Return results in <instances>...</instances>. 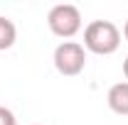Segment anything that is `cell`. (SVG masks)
Listing matches in <instances>:
<instances>
[{"instance_id":"5b68a950","label":"cell","mask_w":128,"mask_h":125,"mask_svg":"<svg viewBox=\"0 0 128 125\" xmlns=\"http://www.w3.org/2000/svg\"><path fill=\"white\" fill-rule=\"evenodd\" d=\"M15 42H17V27H15V22L0 15V52L10 49Z\"/></svg>"},{"instance_id":"7a4b0ae2","label":"cell","mask_w":128,"mask_h":125,"mask_svg":"<svg viewBox=\"0 0 128 125\" xmlns=\"http://www.w3.org/2000/svg\"><path fill=\"white\" fill-rule=\"evenodd\" d=\"M47 25L54 37H62V39L69 42L81 30V12L72 2H59L47 12Z\"/></svg>"},{"instance_id":"3957f363","label":"cell","mask_w":128,"mask_h":125,"mask_svg":"<svg viewBox=\"0 0 128 125\" xmlns=\"http://www.w3.org/2000/svg\"><path fill=\"white\" fill-rule=\"evenodd\" d=\"M52 62H54V69L62 76H79L84 71V66H86V49H84V44L72 42V39L62 42L54 49Z\"/></svg>"},{"instance_id":"277c9868","label":"cell","mask_w":128,"mask_h":125,"mask_svg":"<svg viewBox=\"0 0 128 125\" xmlns=\"http://www.w3.org/2000/svg\"><path fill=\"white\" fill-rule=\"evenodd\" d=\"M106 101H108V108L118 115H128V81H118L113 83L106 93Z\"/></svg>"},{"instance_id":"6da1fadb","label":"cell","mask_w":128,"mask_h":125,"mask_svg":"<svg viewBox=\"0 0 128 125\" xmlns=\"http://www.w3.org/2000/svg\"><path fill=\"white\" fill-rule=\"evenodd\" d=\"M118 47H121V30L111 20H94L84 27V49L86 52L108 57Z\"/></svg>"},{"instance_id":"8992f818","label":"cell","mask_w":128,"mask_h":125,"mask_svg":"<svg viewBox=\"0 0 128 125\" xmlns=\"http://www.w3.org/2000/svg\"><path fill=\"white\" fill-rule=\"evenodd\" d=\"M0 125H17L15 113L10 108H5V106H0Z\"/></svg>"},{"instance_id":"52a82bcc","label":"cell","mask_w":128,"mask_h":125,"mask_svg":"<svg viewBox=\"0 0 128 125\" xmlns=\"http://www.w3.org/2000/svg\"><path fill=\"white\" fill-rule=\"evenodd\" d=\"M123 74H126V81H128V57L123 59Z\"/></svg>"},{"instance_id":"ba28073f","label":"cell","mask_w":128,"mask_h":125,"mask_svg":"<svg viewBox=\"0 0 128 125\" xmlns=\"http://www.w3.org/2000/svg\"><path fill=\"white\" fill-rule=\"evenodd\" d=\"M123 37H126V42H128V20H126V25H123Z\"/></svg>"}]
</instances>
